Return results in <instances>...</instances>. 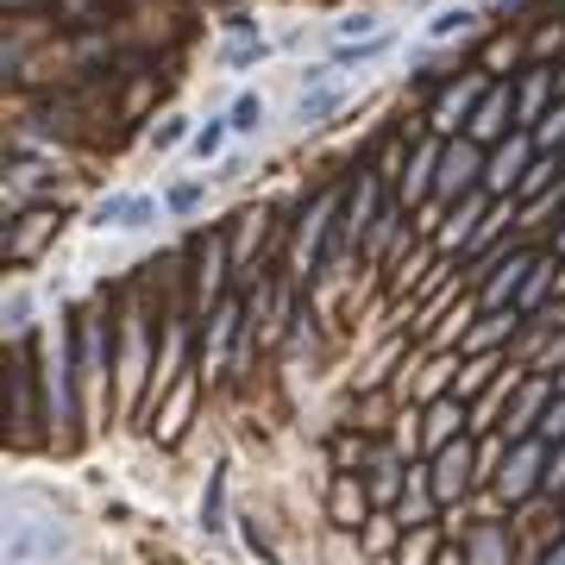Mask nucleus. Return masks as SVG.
<instances>
[{
    "label": "nucleus",
    "instance_id": "1",
    "mask_svg": "<svg viewBox=\"0 0 565 565\" xmlns=\"http://www.w3.org/2000/svg\"><path fill=\"white\" fill-rule=\"evenodd\" d=\"M70 340H63V327H44V340H39V384H44V422L57 427H70L76 422V396H70Z\"/></svg>",
    "mask_w": 565,
    "mask_h": 565
},
{
    "label": "nucleus",
    "instance_id": "2",
    "mask_svg": "<svg viewBox=\"0 0 565 565\" xmlns=\"http://www.w3.org/2000/svg\"><path fill=\"white\" fill-rule=\"evenodd\" d=\"M63 546H70V534H63L57 515L13 509V522H7V565H44V559H57Z\"/></svg>",
    "mask_w": 565,
    "mask_h": 565
},
{
    "label": "nucleus",
    "instance_id": "3",
    "mask_svg": "<svg viewBox=\"0 0 565 565\" xmlns=\"http://www.w3.org/2000/svg\"><path fill=\"white\" fill-rule=\"evenodd\" d=\"M484 182V158H478V139H452L440 151V177H434V195L440 202H459Z\"/></svg>",
    "mask_w": 565,
    "mask_h": 565
},
{
    "label": "nucleus",
    "instance_id": "4",
    "mask_svg": "<svg viewBox=\"0 0 565 565\" xmlns=\"http://www.w3.org/2000/svg\"><path fill=\"white\" fill-rule=\"evenodd\" d=\"M541 459H546V440H515V452L503 459V478H497V490H503L509 503H522L527 490H541V484H546Z\"/></svg>",
    "mask_w": 565,
    "mask_h": 565
},
{
    "label": "nucleus",
    "instance_id": "5",
    "mask_svg": "<svg viewBox=\"0 0 565 565\" xmlns=\"http://www.w3.org/2000/svg\"><path fill=\"white\" fill-rule=\"evenodd\" d=\"M527 158H534V139L527 132H509L503 151L484 163V195H515V182L527 177Z\"/></svg>",
    "mask_w": 565,
    "mask_h": 565
},
{
    "label": "nucleus",
    "instance_id": "6",
    "mask_svg": "<svg viewBox=\"0 0 565 565\" xmlns=\"http://www.w3.org/2000/svg\"><path fill=\"white\" fill-rule=\"evenodd\" d=\"M333 207H340V195L327 189V195H315V207L302 214V233H296V270H302V277H315V270H321V239H327Z\"/></svg>",
    "mask_w": 565,
    "mask_h": 565
},
{
    "label": "nucleus",
    "instance_id": "7",
    "mask_svg": "<svg viewBox=\"0 0 565 565\" xmlns=\"http://www.w3.org/2000/svg\"><path fill=\"white\" fill-rule=\"evenodd\" d=\"M509 120H515V95H509L503 82H497V88H484V102L471 107V120H465V139H478V145L503 139Z\"/></svg>",
    "mask_w": 565,
    "mask_h": 565
},
{
    "label": "nucleus",
    "instance_id": "8",
    "mask_svg": "<svg viewBox=\"0 0 565 565\" xmlns=\"http://www.w3.org/2000/svg\"><path fill=\"white\" fill-rule=\"evenodd\" d=\"M527 270H534V258H527V252H509V258L490 264V277H484V308H503L509 296H522Z\"/></svg>",
    "mask_w": 565,
    "mask_h": 565
},
{
    "label": "nucleus",
    "instance_id": "9",
    "mask_svg": "<svg viewBox=\"0 0 565 565\" xmlns=\"http://www.w3.org/2000/svg\"><path fill=\"white\" fill-rule=\"evenodd\" d=\"M151 221H158V202L151 195H107V202H95V226L132 233V226H151Z\"/></svg>",
    "mask_w": 565,
    "mask_h": 565
},
{
    "label": "nucleus",
    "instance_id": "10",
    "mask_svg": "<svg viewBox=\"0 0 565 565\" xmlns=\"http://www.w3.org/2000/svg\"><path fill=\"white\" fill-rule=\"evenodd\" d=\"M465 484H471V446L452 440V446H440V459H434V497H440V503H452Z\"/></svg>",
    "mask_w": 565,
    "mask_h": 565
},
{
    "label": "nucleus",
    "instance_id": "11",
    "mask_svg": "<svg viewBox=\"0 0 565 565\" xmlns=\"http://www.w3.org/2000/svg\"><path fill=\"white\" fill-rule=\"evenodd\" d=\"M484 95V82H452L440 102H434V132H452V126L471 120V102Z\"/></svg>",
    "mask_w": 565,
    "mask_h": 565
},
{
    "label": "nucleus",
    "instance_id": "12",
    "mask_svg": "<svg viewBox=\"0 0 565 565\" xmlns=\"http://www.w3.org/2000/svg\"><path fill=\"white\" fill-rule=\"evenodd\" d=\"M478 221H484V195L471 189V195L459 202V214L440 226V252H459V245H471V239H478Z\"/></svg>",
    "mask_w": 565,
    "mask_h": 565
},
{
    "label": "nucleus",
    "instance_id": "13",
    "mask_svg": "<svg viewBox=\"0 0 565 565\" xmlns=\"http://www.w3.org/2000/svg\"><path fill=\"white\" fill-rule=\"evenodd\" d=\"M82 384H88V396H102V384H107V340H102V321H82Z\"/></svg>",
    "mask_w": 565,
    "mask_h": 565
},
{
    "label": "nucleus",
    "instance_id": "14",
    "mask_svg": "<svg viewBox=\"0 0 565 565\" xmlns=\"http://www.w3.org/2000/svg\"><path fill=\"white\" fill-rule=\"evenodd\" d=\"M340 95H345V88H340L333 76H327V82H308V88H302V102H296V120H302V126H321L327 114L340 107Z\"/></svg>",
    "mask_w": 565,
    "mask_h": 565
},
{
    "label": "nucleus",
    "instance_id": "15",
    "mask_svg": "<svg viewBox=\"0 0 565 565\" xmlns=\"http://www.w3.org/2000/svg\"><path fill=\"white\" fill-rule=\"evenodd\" d=\"M509 559V534L497 522L471 527V565H503Z\"/></svg>",
    "mask_w": 565,
    "mask_h": 565
},
{
    "label": "nucleus",
    "instance_id": "16",
    "mask_svg": "<svg viewBox=\"0 0 565 565\" xmlns=\"http://www.w3.org/2000/svg\"><path fill=\"white\" fill-rule=\"evenodd\" d=\"M440 151L446 145H422V151H415V170H408V182H403V202H422V189L440 177Z\"/></svg>",
    "mask_w": 565,
    "mask_h": 565
},
{
    "label": "nucleus",
    "instance_id": "17",
    "mask_svg": "<svg viewBox=\"0 0 565 565\" xmlns=\"http://www.w3.org/2000/svg\"><path fill=\"white\" fill-rule=\"evenodd\" d=\"M427 490H434V478H408L403 503H396V515H403V527H422V522H427Z\"/></svg>",
    "mask_w": 565,
    "mask_h": 565
},
{
    "label": "nucleus",
    "instance_id": "18",
    "mask_svg": "<svg viewBox=\"0 0 565 565\" xmlns=\"http://www.w3.org/2000/svg\"><path fill=\"white\" fill-rule=\"evenodd\" d=\"M459 422H465V415H459V403H434V408H427V440H434V446H452Z\"/></svg>",
    "mask_w": 565,
    "mask_h": 565
},
{
    "label": "nucleus",
    "instance_id": "19",
    "mask_svg": "<svg viewBox=\"0 0 565 565\" xmlns=\"http://www.w3.org/2000/svg\"><path fill=\"white\" fill-rule=\"evenodd\" d=\"M390 44H396V39H390V32H377V39H364V44H345V51H340L333 63H340V70H364L371 57H384Z\"/></svg>",
    "mask_w": 565,
    "mask_h": 565
},
{
    "label": "nucleus",
    "instance_id": "20",
    "mask_svg": "<svg viewBox=\"0 0 565 565\" xmlns=\"http://www.w3.org/2000/svg\"><path fill=\"white\" fill-rule=\"evenodd\" d=\"M471 20H478L471 7H440V13L427 20V39H452V32H471Z\"/></svg>",
    "mask_w": 565,
    "mask_h": 565
},
{
    "label": "nucleus",
    "instance_id": "21",
    "mask_svg": "<svg viewBox=\"0 0 565 565\" xmlns=\"http://www.w3.org/2000/svg\"><path fill=\"white\" fill-rule=\"evenodd\" d=\"M509 327H515V308H509V315H503V308H490V321H484V327H471V333H465V345H471V352H478V345H497Z\"/></svg>",
    "mask_w": 565,
    "mask_h": 565
},
{
    "label": "nucleus",
    "instance_id": "22",
    "mask_svg": "<svg viewBox=\"0 0 565 565\" xmlns=\"http://www.w3.org/2000/svg\"><path fill=\"white\" fill-rule=\"evenodd\" d=\"M226 120H233V132H258V126H264V95H239Z\"/></svg>",
    "mask_w": 565,
    "mask_h": 565
},
{
    "label": "nucleus",
    "instance_id": "23",
    "mask_svg": "<svg viewBox=\"0 0 565 565\" xmlns=\"http://www.w3.org/2000/svg\"><path fill=\"white\" fill-rule=\"evenodd\" d=\"M546 95H553V76H546V70H534V76H527V88H522V107H515V114H522V120H534Z\"/></svg>",
    "mask_w": 565,
    "mask_h": 565
},
{
    "label": "nucleus",
    "instance_id": "24",
    "mask_svg": "<svg viewBox=\"0 0 565 565\" xmlns=\"http://www.w3.org/2000/svg\"><path fill=\"white\" fill-rule=\"evenodd\" d=\"M546 282H553V264L534 258V270H527V282H522V296H515V308H534V302L546 296Z\"/></svg>",
    "mask_w": 565,
    "mask_h": 565
},
{
    "label": "nucleus",
    "instance_id": "25",
    "mask_svg": "<svg viewBox=\"0 0 565 565\" xmlns=\"http://www.w3.org/2000/svg\"><path fill=\"white\" fill-rule=\"evenodd\" d=\"M226 132H233V120H207L202 126V132H195V139H189V145H195V158H214V151H221V145H226Z\"/></svg>",
    "mask_w": 565,
    "mask_h": 565
},
{
    "label": "nucleus",
    "instance_id": "26",
    "mask_svg": "<svg viewBox=\"0 0 565 565\" xmlns=\"http://www.w3.org/2000/svg\"><path fill=\"white\" fill-rule=\"evenodd\" d=\"M44 233H51V214H25V226L13 233V258H25V252L44 239Z\"/></svg>",
    "mask_w": 565,
    "mask_h": 565
},
{
    "label": "nucleus",
    "instance_id": "27",
    "mask_svg": "<svg viewBox=\"0 0 565 565\" xmlns=\"http://www.w3.org/2000/svg\"><path fill=\"white\" fill-rule=\"evenodd\" d=\"M270 57V44L264 39H239V44H226V63H233V70H245V63H264Z\"/></svg>",
    "mask_w": 565,
    "mask_h": 565
},
{
    "label": "nucleus",
    "instance_id": "28",
    "mask_svg": "<svg viewBox=\"0 0 565 565\" xmlns=\"http://www.w3.org/2000/svg\"><path fill=\"white\" fill-rule=\"evenodd\" d=\"M546 182H553V163H527V177L515 182V202H527V195H546Z\"/></svg>",
    "mask_w": 565,
    "mask_h": 565
},
{
    "label": "nucleus",
    "instance_id": "29",
    "mask_svg": "<svg viewBox=\"0 0 565 565\" xmlns=\"http://www.w3.org/2000/svg\"><path fill=\"white\" fill-rule=\"evenodd\" d=\"M25 315H32V289H13V296H7V333H25Z\"/></svg>",
    "mask_w": 565,
    "mask_h": 565
},
{
    "label": "nucleus",
    "instance_id": "30",
    "mask_svg": "<svg viewBox=\"0 0 565 565\" xmlns=\"http://www.w3.org/2000/svg\"><path fill=\"white\" fill-rule=\"evenodd\" d=\"M333 515H340L345 527H359V515H364V497L352 484H340V497H333Z\"/></svg>",
    "mask_w": 565,
    "mask_h": 565
},
{
    "label": "nucleus",
    "instance_id": "31",
    "mask_svg": "<svg viewBox=\"0 0 565 565\" xmlns=\"http://www.w3.org/2000/svg\"><path fill=\"white\" fill-rule=\"evenodd\" d=\"M559 139H565V102L553 107V114H546V120H541V132H534V145H541V151H553V145H559Z\"/></svg>",
    "mask_w": 565,
    "mask_h": 565
},
{
    "label": "nucleus",
    "instance_id": "32",
    "mask_svg": "<svg viewBox=\"0 0 565 565\" xmlns=\"http://www.w3.org/2000/svg\"><path fill=\"white\" fill-rule=\"evenodd\" d=\"M340 39H377V13H345Z\"/></svg>",
    "mask_w": 565,
    "mask_h": 565
},
{
    "label": "nucleus",
    "instance_id": "33",
    "mask_svg": "<svg viewBox=\"0 0 565 565\" xmlns=\"http://www.w3.org/2000/svg\"><path fill=\"white\" fill-rule=\"evenodd\" d=\"M541 440H565V396H559V403H546V415H541Z\"/></svg>",
    "mask_w": 565,
    "mask_h": 565
},
{
    "label": "nucleus",
    "instance_id": "34",
    "mask_svg": "<svg viewBox=\"0 0 565 565\" xmlns=\"http://www.w3.org/2000/svg\"><path fill=\"white\" fill-rule=\"evenodd\" d=\"M233 321H239V308H221V315H214V327H207V352H221V345H226Z\"/></svg>",
    "mask_w": 565,
    "mask_h": 565
},
{
    "label": "nucleus",
    "instance_id": "35",
    "mask_svg": "<svg viewBox=\"0 0 565 565\" xmlns=\"http://www.w3.org/2000/svg\"><path fill=\"white\" fill-rule=\"evenodd\" d=\"M182 132H189V120H163L158 132H151V145H158V151H170V145H182Z\"/></svg>",
    "mask_w": 565,
    "mask_h": 565
},
{
    "label": "nucleus",
    "instance_id": "36",
    "mask_svg": "<svg viewBox=\"0 0 565 565\" xmlns=\"http://www.w3.org/2000/svg\"><path fill=\"white\" fill-rule=\"evenodd\" d=\"M195 202H202V182H182V189H170V207H177V214H182V207H195Z\"/></svg>",
    "mask_w": 565,
    "mask_h": 565
},
{
    "label": "nucleus",
    "instance_id": "37",
    "mask_svg": "<svg viewBox=\"0 0 565 565\" xmlns=\"http://www.w3.org/2000/svg\"><path fill=\"white\" fill-rule=\"evenodd\" d=\"M546 490H553V497H559V490H565V446H559V452H553V465H546Z\"/></svg>",
    "mask_w": 565,
    "mask_h": 565
},
{
    "label": "nucleus",
    "instance_id": "38",
    "mask_svg": "<svg viewBox=\"0 0 565 565\" xmlns=\"http://www.w3.org/2000/svg\"><path fill=\"white\" fill-rule=\"evenodd\" d=\"M541 565H565V546H553V553H546V559Z\"/></svg>",
    "mask_w": 565,
    "mask_h": 565
},
{
    "label": "nucleus",
    "instance_id": "39",
    "mask_svg": "<svg viewBox=\"0 0 565 565\" xmlns=\"http://www.w3.org/2000/svg\"><path fill=\"white\" fill-rule=\"evenodd\" d=\"M440 565H465V559H459V553H440Z\"/></svg>",
    "mask_w": 565,
    "mask_h": 565
},
{
    "label": "nucleus",
    "instance_id": "40",
    "mask_svg": "<svg viewBox=\"0 0 565 565\" xmlns=\"http://www.w3.org/2000/svg\"><path fill=\"white\" fill-rule=\"evenodd\" d=\"M559 252H565V233H559Z\"/></svg>",
    "mask_w": 565,
    "mask_h": 565
},
{
    "label": "nucleus",
    "instance_id": "41",
    "mask_svg": "<svg viewBox=\"0 0 565 565\" xmlns=\"http://www.w3.org/2000/svg\"><path fill=\"white\" fill-rule=\"evenodd\" d=\"M559 390H565V377H559Z\"/></svg>",
    "mask_w": 565,
    "mask_h": 565
}]
</instances>
